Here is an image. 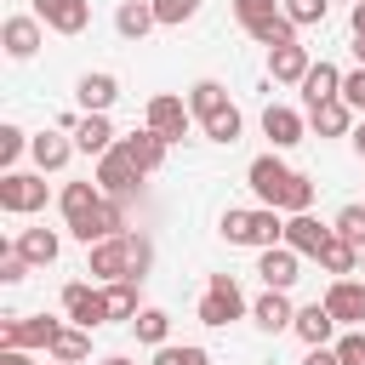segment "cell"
I'll return each instance as SVG.
<instances>
[{"mask_svg": "<svg viewBox=\"0 0 365 365\" xmlns=\"http://www.w3.org/2000/svg\"><path fill=\"white\" fill-rule=\"evenodd\" d=\"M57 205H63L68 234L86 240V251L103 245V240H114V234H125V200H108L97 182H63Z\"/></svg>", "mask_w": 365, "mask_h": 365, "instance_id": "6da1fadb", "label": "cell"}, {"mask_svg": "<svg viewBox=\"0 0 365 365\" xmlns=\"http://www.w3.org/2000/svg\"><path fill=\"white\" fill-rule=\"evenodd\" d=\"M245 182H251V194H257L268 211L302 217V211L314 205V177H308V171H291V165L279 160V148L257 154V160L245 165Z\"/></svg>", "mask_w": 365, "mask_h": 365, "instance_id": "7a4b0ae2", "label": "cell"}, {"mask_svg": "<svg viewBox=\"0 0 365 365\" xmlns=\"http://www.w3.org/2000/svg\"><path fill=\"white\" fill-rule=\"evenodd\" d=\"M188 108H194V120L205 125V137L211 143H240V108L228 103V91L217 86V80H194V91H188Z\"/></svg>", "mask_w": 365, "mask_h": 365, "instance_id": "3957f363", "label": "cell"}, {"mask_svg": "<svg viewBox=\"0 0 365 365\" xmlns=\"http://www.w3.org/2000/svg\"><path fill=\"white\" fill-rule=\"evenodd\" d=\"M217 234H222L228 245H257V251H268V245H285V211H268V205H257V211H222Z\"/></svg>", "mask_w": 365, "mask_h": 365, "instance_id": "277c9868", "label": "cell"}, {"mask_svg": "<svg viewBox=\"0 0 365 365\" xmlns=\"http://www.w3.org/2000/svg\"><path fill=\"white\" fill-rule=\"evenodd\" d=\"M240 314H245V291H240V279H234V274H211V279H205V297H200V325L222 331V325H234Z\"/></svg>", "mask_w": 365, "mask_h": 365, "instance_id": "5b68a950", "label": "cell"}, {"mask_svg": "<svg viewBox=\"0 0 365 365\" xmlns=\"http://www.w3.org/2000/svg\"><path fill=\"white\" fill-rule=\"evenodd\" d=\"M63 336V319L51 314H6L0 319V348H51Z\"/></svg>", "mask_w": 365, "mask_h": 365, "instance_id": "8992f818", "label": "cell"}, {"mask_svg": "<svg viewBox=\"0 0 365 365\" xmlns=\"http://www.w3.org/2000/svg\"><path fill=\"white\" fill-rule=\"evenodd\" d=\"M0 211H11V217L46 211V171H6L0 177Z\"/></svg>", "mask_w": 365, "mask_h": 365, "instance_id": "52a82bcc", "label": "cell"}, {"mask_svg": "<svg viewBox=\"0 0 365 365\" xmlns=\"http://www.w3.org/2000/svg\"><path fill=\"white\" fill-rule=\"evenodd\" d=\"M63 314H68V325L97 331V325H108V297L97 291V279H68L63 285Z\"/></svg>", "mask_w": 365, "mask_h": 365, "instance_id": "ba28073f", "label": "cell"}, {"mask_svg": "<svg viewBox=\"0 0 365 365\" xmlns=\"http://www.w3.org/2000/svg\"><path fill=\"white\" fill-rule=\"evenodd\" d=\"M86 274L97 285H114V279H131V234H114L103 245L86 251Z\"/></svg>", "mask_w": 365, "mask_h": 365, "instance_id": "9c48e42d", "label": "cell"}, {"mask_svg": "<svg viewBox=\"0 0 365 365\" xmlns=\"http://www.w3.org/2000/svg\"><path fill=\"white\" fill-rule=\"evenodd\" d=\"M91 182H97L108 200H131V194H137V182H143V171H137V165H131V154L114 143V148L97 160V177H91Z\"/></svg>", "mask_w": 365, "mask_h": 365, "instance_id": "30bf717a", "label": "cell"}, {"mask_svg": "<svg viewBox=\"0 0 365 365\" xmlns=\"http://www.w3.org/2000/svg\"><path fill=\"white\" fill-rule=\"evenodd\" d=\"M319 302L331 308V319H336V325L365 331V279H331Z\"/></svg>", "mask_w": 365, "mask_h": 365, "instance_id": "8fae6325", "label": "cell"}, {"mask_svg": "<svg viewBox=\"0 0 365 365\" xmlns=\"http://www.w3.org/2000/svg\"><path fill=\"white\" fill-rule=\"evenodd\" d=\"M188 125H194V108H188L182 97H171V91L148 97V131H160L165 143H182V137H188Z\"/></svg>", "mask_w": 365, "mask_h": 365, "instance_id": "7c38bea8", "label": "cell"}, {"mask_svg": "<svg viewBox=\"0 0 365 365\" xmlns=\"http://www.w3.org/2000/svg\"><path fill=\"white\" fill-rule=\"evenodd\" d=\"M257 274H262L268 291H291L302 279V257L291 245H268V251H257Z\"/></svg>", "mask_w": 365, "mask_h": 365, "instance_id": "4fadbf2b", "label": "cell"}, {"mask_svg": "<svg viewBox=\"0 0 365 365\" xmlns=\"http://www.w3.org/2000/svg\"><path fill=\"white\" fill-rule=\"evenodd\" d=\"M302 131H308V114H297V108H285V103H268V108H262V137H268L274 148H297Z\"/></svg>", "mask_w": 365, "mask_h": 365, "instance_id": "5bb4252c", "label": "cell"}, {"mask_svg": "<svg viewBox=\"0 0 365 365\" xmlns=\"http://www.w3.org/2000/svg\"><path fill=\"white\" fill-rule=\"evenodd\" d=\"M34 17L57 34H80L91 23V0H34Z\"/></svg>", "mask_w": 365, "mask_h": 365, "instance_id": "9a60e30c", "label": "cell"}, {"mask_svg": "<svg viewBox=\"0 0 365 365\" xmlns=\"http://www.w3.org/2000/svg\"><path fill=\"white\" fill-rule=\"evenodd\" d=\"M40 17L34 11H17V17H6V29H0V40H6V57H17V63H29L34 51H40Z\"/></svg>", "mask_w": 365, "mask_h": 365, "instance_id": "2e32d148", "label": "cell"}, {"mask_svg": "<svg viewBox=\"0 0 365 365\" xmlns=\"http://www.w3.org/2000/svg\"><path fill=\"white\" fill-rule=\"evenodd\" d=\"M74 97H80V114H108L114 97H120V80H114L108 68H91V74H80Z\"/></svg>", "mask_w": 365, "mask_h": 365, "instance_id": "e0dca14e", "label": "cell"}, {"mask_svg": "<svg viewBox=\"0 0 365 365\" xmlns=\"http://www.w3.org/2000/svg\"><path fill=\"white\" fill-rule=\"evenodd\" d=\"M120 148L131 154V165H137L143 177H154V171L165 165V148H171V143H165L160 131H148V125H143V131H131V137H120Z\"/></svg>", "mask_w": 365, "mask_h": 365, "instance_id": "ac0fdd59", "label": "cell"}, {"mask_svg": "<svg viewBox=\"0 0 365 365\" xmlns=\"http://www.w3.org/2000/svg\"><path fill=\"white\" fill-rule=\"evenodd\" d=\"M325 240H331V228H325L314 211H302V217H285V245H291L297 257H319V251H325Z\"/></svg>", "mask_w": 365, "mask_h": 365, "instance_id": "d6986e66", "label": "cell"}, {"mask_svg": "<svg viewBox=\"0 0 365 365\" xmlns=\"http://www.w3.org/2000/svg\"><path fill=\"white\" fill-rule=\"evenodd\" d=\"M308 68H314V57H308V46H302V40H297V46L268 51V80H279V86H302V80H308Z\"/></svg>", "mask_w": 365, "mask_h": 365, "instance_id": "ffe728a7", "label": "cell"}, {"mask_svg": "<svg viewBox=\"0 0 365 365\" xmlns=\"http://www.w3.org/2000/svg\"><path fill=\"white\" fill-rule=\"evenodd\" d=\"M29 154H34V171H63V165L74 160V137H68V131H40V137L29 143Z\"/></svg>", "mask_w": 365, "mask_h": 365, "instance_id": "44dd1931", "label": "cell"}, {"mask_svg": "<svg viewBox=\"0 0 365 365\" xmlns=\"http://www.w3.org/2000/svg\"><path fill=\"white\" fill-rule=\"evenodd\" d=\"M11 245H17V257H23L29 268H51V262H57V251H63V240H57L51 228H23Z\"/></svg>", "mask_w": 365, "mask_h": 365, "instance_id": "7402d4cb", "label": "cell"}, {"mask_svg": "<svg viewBox=\"0 0 365 365\" xmlns=\"http://www.w3.org/2000/svg\"><path fill=\"white\" fill-rule=\"evenodd\" d=\"M251 319H257L268 336H279V331H291L297 308H291V297H285V291H262V297L251 302Z\"/></svg>", "mask_w": 365, "mask_h": 365, "instance_id": "603a6c76", "label": "cell"}, {"mask_svg": "<svg viewBox=\"0 0 365 365\" xmlns=\"http://www.w3.org/2000/svg\"><path fill=\"white\" fill-rule=\"evenodd\" d=\"M291 331H297L308 348H331V331H336V319H331V308H325V302H308V308H297Z\"/></svg>", "mask_w": 365, "mask_h": 365, "instance_id": "cb8c5ba5", "label": "cell"}, {"mask_svg": "<svg viewBox=\"0 0 365 365\" xmlns=\"http://www.w3.org/2000/svg\"><path fill=\"white\" fill-rule=\"evenodd\" d=\"M308 131H319V137H348V131H354V108H348L342 97L314 103V108H308Z\"/></svg>", "mask_w": 365, "mask_h": 365, "instance_id": "d4e9b609", "label": "cell"}, {"mask_svg": "<svg viewBox=\"0 0 365 365\" xmlns=\"http://www.w3.org/2000/svg\"><path fill=\"white\" fill-rule=\"evenodd\" d=\"M114 143H120V137H114L108 114H80V125H74V148H80V154H97V160H103Z\"/></svg>", "mask_w": 365, "mask_h": 365, "instance_id": "484cf974", "label": "cell"}, {"mask_svg": "<svg viewBox=\"0 0 365 365\" xmlns=\"http://www.w3.org/2000/svg\"><path fill=\"white\" fill-rule=\"evenodd\" d=\"M359 257H365L359 245H348L342 234H331V240H325V251H319L314 262H319V268H325L331 279H354V274H359Z\"/></svg>", "mask_w": 365, "mask_h": 365, "instance_id": "4316f807", "label": "cell"}, {"mask_svg": "<svg viewBox=\"0 0 365 365\" xmlns=\"http://www.w3.org/2000/svg\"><path fill=\"white\" fill-rule=\"evenodd\" d=\"M331 97H342V68L319 57V63L308 68V80H302V103L314 108V103H331Z\"/></svg>", "mask_w": 365, "mask_h": 365, "instance_id": "83f0119b", "label": "cell"}, {"mask_svg": "<svg viewBox=\"0 0 365 365\" xmlns=\"http://www.w3.org/2000/svg\"><path fill=\"white\" fill-rule=\"evenodd\" d=\"M114 29H120L125 40H143L148 29H160V17H154V0H125V6L114 11Z\"/></svg>", "mask_w": 365, "mask_h": 365, "instance_id": "f1b7e54d", "label": "cell"}, {"mask_svg": "<svg viewBox=\"0 0 365 365\" xmlns=\"http://www.w3.org/2000/svg\"><path fill=\"white\" fill-rule=\"evenodd\" d=\"M245 34H251L257 46H268V51H279V46H297V23L285 17V6H279L274 17H262V23H251Z\"/></svg>", "mask_w": 365, "mask_h": 365, "instance_id": "f546056e", "label": "cell"}, {"mask_svg": "<svg viewBox=\"0 0 365 365\" xmlns=\"http://www.w3.org/2000/svg\"><path fill=\"white\" fill-rule=\"evenodd\" d=\"M103 297H108V319H137L143 314V302H137V279H114V285H103Z\"/></svg>", "mask_w": 365, "mask_h": 365, "instance_id": "4dcf8cb0", "label": "cell"}, {"mask_svg": "<svg viewBox=\"0 0 365 365\" xmlns=\"http://www.w3.org/2000/svg\"><path fill=\"white\" fill-rule=\"evenodd\" d=\"M131 331H137V342L165 348V342H171V314H165V308H143V314L131 319Z\"/></svg>", "mask_w": 365, "mask_h": 365, "instance_id": "1f68e13d", "label": "cell"}, {"mask_svg": "<svg viewBox=\"0 0 365 365\" xmlns=\"http://www.w3.org/2000/svg\"><path fill=\"white\" fill-rule=\"evenodd\" d=\"M46 354H51L57 365H80V359L91 354V331H80V325H63V336H57Z\"/></svg>", "mask_w": 365, "mask_h": 365, "instance_id": "d6a6232c", "label": "cell"}, {"mask_svg": "<svg viewBox=\"0 0 365 365\" xmlns=\"http://www.w3.org/2000/svg\"><path fill=\"white\" fill-rule=\"evenodd\" d=\"M285 6V17L297 23V29H319L325 17H331V0H279Z\"/></svg>", "mask_w": 365, "mask_h": 365, "instance_id": "836d02e7", "label": "cell"}, {"mask_svg": "<svg viewBox=\"0 0 365 365\" xmlns=\"http://www.w3.org/2000/svg\"><path fill=\"white\" fill-rule=\"evenodd\" d=\"M154 365H211V354L200 342H165V348H154Z\"/></svg>", "mask_w": 365, "mask_h": 365, "instance_id": "e575fe53", "label": "cell"}, {"mask_svg": "<svg viewBox=\"0 0 365 365\" xmlns=\"http://www.w3.org/2000/svg\"><path fill=\"white\" fill-rule=\"evenodd\" d=\"M331 234H342L348 245H359V251H365V205H342V211H336V222H331Z\"/></svg>", "mask_w": 365, "mask_h": 365, "instance_id": "d590c367", "label": "cell"}, {"mask_svg": "<svg viewBox=\"0 0 365 365\" xmlns=\"http://www.w3.org/2000/svg\"><path fill=\"white\" fill-rule=\"evenodd\" d=\"M200 11V0H154V17H160V29H177V23H188Z\"/></svg>", "mask_w": 365, "mask_h": 365, "instance_id": "8d00e7d4", "label": "cell"}, {"mask_svg": "<svg viewBox=\"0 0 365 365\" xmlns=\"http://www.w3.org/2000/svg\"><path fill=\"white\" fill-rule=\"evenodd\" d=\"M29 143H34V137H23L17 125H0V165H6V171H17V154H23Z\"/></svg>", "mask_w": 365, "mask_h": 365, "instance_id": "74e56055", "label": "cell"}, {"mask_svg": "<svg viewBox=\"0 0 365 365\" xmlns=\"http://www.w3.org/2000/svg\"><path fill=\"white\" fill-rule=\"evenodd\" d=\"M148 268H154V240H148V234H131V279L143 285Z\"/></svg>", "mask_w": 365, "mask_h": 365, "instance_id": "f35d334b", "label": "cell"}, {"mask_svg": "<svg viewBox=\"0 0 365 365\" xmlns=\"http://www.w3.org/2000/svg\"><path fill=\"white\" fill-rule=\"evenodd\" d=\"M274 11H279V0H234V17H240V29H251V23L274 17Z\"/></svg>", "mask_w": 365, "mask_h": 365, "instance_id": "ab89813d", "label": "cell"}, {"mask_svg": "<svg viewBox=\"0 0 365 365\" xmlns=\"http://www.w3.org/2000/svg\"><path fill=\"white\" fill-rule=\"evenodd\" d=\"M331 348H336V359H342V365H365V331H342Z\"/></svg>", "mask_w": 365, "mask_h": 365, "instance_id": "60d3db41", "label": "cell"}, {"mask_svg": "<svg viewBox=\"0 0 365 365\" xmlns=\"http://www.w3.org/2000/svg\"><path fill=\"white\" fill-rule=\"evenodd\" d=\"M23 279H29V262L17 257V245H6L0 251V285H23Z\"/></svg>", "mask_w": 365, "mask_h": 365, "instance_id": "b9f144b4", "label": "cell"}, {"mask_svg": "<svg viewBox=\"0 0 365 365\" xmlns=\"http://www.w3.org/2000/svg\"><path fill=\"white\" fill-rule=\"evenodd\" d=\"M342 103H348L354 114H365V68H354V74H342Z\"/></svg>", "mask_w": 365, "mask_h": 365, "instance_id": "7bdbcfd3", "label": "cell"}, {"mask_svg": "<svg viewBox=\"0 0 365 365\" xmlns=\"http://www.w3.org/2000/svg\"><path fill=\"white\" fill-rule=\"evenodd\" d=\"M302 365H342V359H336V348H308Z\"/></svg>", "mask_w": 365, "mask_h": 365, "instance_id": "ee69618b", "label": "cell"}, {"mask_svg": "<svg viewBox=\"0 0 365 365\" xmlns=\"http://www.w3.org/2000/svg\"><path fill=\"white\" fill-rule=\"evenodd\" d=\"M0 365H34L29 348H0Z\"/></svg>", "mask_w": 365, "mask_h": 365, "instance_id": "f6af8a7d", "label": "cell"}, {"mask_svg": "<svg viewBox=\"0 0 365 365\" xmlns=\"http://www.w3.org/2000/svg\"><path fill=\"white\" fill-rule=\"evenodd\" d=\"M348 143H354V154H359V160H365V120H359V125H354V131H348Z\"/></svg>", "mask_w": 365, "mask_h": 365, "instance_id": "bcb514c9", "label": "cell"}, {"mask_svg": "<svg viewBox=\"0 0 365 365\" xmlns=\"http://www.w3.org/2000/svg\"><path fill=\"white\" fill-rule=\"evenodd\" d=\"M348 23H354V34H365V0H354V17Z\"/></svg>", "mask_w": 365, "mask_h": 365, "instance_id": "7dc6e473", "label": "cell"}, {"mask_svg": "<svg viewBox=\"0 0 365 365\" xmlns=\"http://www.w3.org/2000/svg\"><path fill=\"white\" fill-rule=\"evenodd\" d=\"M354 57H359V68H365V34H354Z\"/></svg>", "mask_w": 365, "mask_h": 365, "instance_id": "c3c4849f", "label": "cell"}, {"mask_svg": "<svg viewBox=\"0 0 365 365\" xmlns=\"http://www.w3.org/2000/svg\"><path fill=\"white\" fill-rule=\"evenodd\" d=\"M97 365H131V359H125V354H103Z\"/></svg>", "mask_w": 365, "mask_h": 365, "instance_id": "681fc988", "label": "cell"}, {"mask_svg": "<svg viewBox=\"0 0 365 365\" xmlns=\"http://www.w3.org/2000/svg\"><path fill=\"white\" fill-rule=\"evenodd\" d=\"M359 274H365V257H359Z\"/></svg>", "mask_w": 365, "mask_h": 365, "instance_id": "f907efd6", "label": "cell"}]
</instances>
